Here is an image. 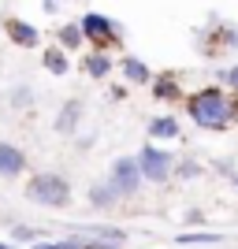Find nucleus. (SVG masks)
<instances>
[{"instance_id": "obj_1", "label": "nucleus", "mask_w": 238, "mask_h": 249, "mask_svg": "<svg viewBox=\"0 0 238 249\" xmlns=\"http://www.w3.org/2000/svg\"><path fill=\"white\" fill-rule=\"evenodd\" d=\"M190 119L205 130H227L231 123L238 119V97L223 93V89H201V93L190 97L186 104Z\"/></svg>"}, {"instance_id": "obj_2", "label": "nucleus", "mask_w": 238, "mask_h": 249, "mask_svg": "<svg viewBox=\"0 0 238 249\" xmlns=\"http://www.w3.org/2000/svg\"><path fill=\"white\" fill-rule=\"evenodd\" d=\"M26 197L37 201V205L60 208L71 197V186H67V178H60V175H34L30 182H26Z\"/></svg>"}, {"instance_id": "obj_3", "label": "nucleus", "mask_w": 238, "mask_h": 249, "mask_svg": "<svg viewBox=\"0 0 238 249\" xmlns=\"http://www.w3.org/2000/svg\"><path fill=\"white\" fill-rule=\"evenodd\" d=\"M134 164H138V171H142V178H149V182H167L175 160H171V153H164V149L145 145L142 153L134 156Z\"/></svg>"}, {"instance_id": "obj_4", "label": "nucleus", "mask_w": 238, "mask_h": 249, "mask_svg": "<svg viewBox=\"0 0 238 249\" xmlns=\"http://www.w3.org/2000/svg\"><path fill=\"white\" fill-rule=\"evenodd\" d=\"M112 194L115 197H134L138 186H142V171H138V164L130 160V156H123V160H115L112 164Z\"/></svg>"}, {"instance_id": "obj_5", "label": "nucleus", "mask_w": 238, "mask_h": 249, "mask_svg": "<svg viewBox=\"0 0 238 249\" xmlns=\"http://www.w3.org/2000/svg\"><path fill=\"white\" fill-rule=\"evenodd\" d=\"M22 167H26V153L15 145H4L0 142V178H15L22 175Z\"/></svg>"}, {"instance_id": "obj_6", "label": "nucleus", "mask_w": 238, "mask_h": 249, "mask_svg": "<svg viewBox=\"0 0 238 249\" xmlns=\"http://www.w3.org/2000/svg\"><path fill=\"white\" fill-rule=\"evenodd\" d=\"M78 30H82L86 37H90V41H108V37L115 34V26H112V19H104V15L90 11V15L82 19V26H78Z\"/></svg>"}, {"instance_id": "obj_7", "label": "nucleus", "mask_w": 238, "mask_h": 249, "mask_svg": "<svg viewBox=\"0 0 238 249\" xmlns=\"http://www.w3.org/2000/svg\"><path fill=\"white\" fill-rule=\"evenodd\" d=\"M78 115H82V104H78V101H67L60 108V115H56V130H60V134H74Z\"/></svg>"}, {"instance_id": "obj_8", "label": "nucleus", "mask_w": 238, "mask_h": 249, "mask_svg": "<svg viewBox=\"0 0 238 249\" xmlns=\"http://www.w3.org/2000/svg\"><path fill=\"white\" fill-rule=\"evenodd\" d=\"M8 34H11V41L22 45V49L37 45V30H34L30 22H22V19H8Z\"/></svg>"}, {"instance_id": "obj_9", "label": "nucleus", "mask_w": 238, "mask_h": 249, "mask_svg": "<svg viewBox=\"0 0 238 249\" xmlns=\"http://www.w3.org/2000/svg\"><path fill=\"white\" fill-rule=\"evenodd\" d=\"M149 134L153 138H179V123L171 119V115H160V119L149 123Z\"/></svg>"}, {"instance_id": "obj_10", "label": "nucleus", "mask_w": 238, "mask_h": 249, "mask_svg": "<svg viewBox=\"0 0 238 249\" xmlns=\"http://www.w3.org/2000/svg\"><path fill=\"white\" fill-rule=\"evenodd\" d=\"M179 246H216V242H223V234H216V231H208V234H179Z\"/></svg>"}, {"instance_id": "obj_11", "label": "nucleus", "mask_w": 238, "mask_h": 249, "mask_svg": "<svg viewBox=\"0 0 238 249\" xmlns=\"http://www.w3.org/2000/svg\"><path fill=\"white\" fill-rule=\"evenodd\" d=\"M123 71H127L130 82H149V67H145L142 60H134V56H127V60H123Z\"/></svg>"}, {"instance_id": "obj_12", "label": "nucleus", "mask_w": 238, "mask_h": 249, "mask_svg": "<svg viewBox=\"0 0 238 249\" xmlns=\"http://www.w3.org/2000/svg\"><path fill=\"white\" fill-rule=\"evenodd\" d=\"M108 67H112V60H108V56H101V52L86 60V74H93V78H104V74H108Z\"/></svg>"}, {"instance_id": "obj_13", "label": "nucleus", "mask_w": 238, "mask_h": 249, "mask_svg": "<svg viewBox=\"0 0 238 249\" xmlns=\"http://www.w3.org/2000/svg\"><path fill=\"white\" fill-rule=\"evenodd\" d=\"M45 67H49L52 74H63V71H67V60H63V52H60V49H49V52H45Z\"/></svg>"}, {"instance_id": "obj_14", "label": "nucleus", "mask_w": 238, "mask_h": 249, "mask_svg": "<svg viewBox=\"0 0 238 249\" xmlns=\"http://www.w3.org/2000/svg\"><path fill=\"white\" fill-rule=\"evenodd\" d=\"M156 97H164V101H171V97H179V89H175V78L171 74H164V78H156Z\"/></svg>"}, {"instance_id": "obj_15", "label": "nucleus", "mask_w": 238, "mask_h": 249, "mask_svg": "<svg viewBox=\"0 0 238 249\" xmlns=\"http://www.w3.org/2000/svg\"><path fill=\"white\" fill-rule=\"evenodd\" d=\"M60 41L67 45V49H74V45L82 41V30H78V26H63V30H60Z\"/></svg>"}, {"instance_id": "obj_16", "label": "nucleus", "mask_w": 238, "mask_h": 249, "mask_svg": "<svg viewBox=\"0 0 238 249\" xmlns=\"http://www.w3.org/2000/svg\"><path fill=\"white\" fill-rule=\"evenodd\" d=\"M90 197H93L97 205H112V201H115V194H112V186H108V190H104V186H97V190H90Z\"/></svg>"}, {"instance_id": "obj_17", "label": "nucleus", "mask_w": 238, "mask_h": 249, "mask_svg": "<svg viewBox=\"0 0 238 249\" xmlns=\"http://www.w3.org/2000/svg\"><path fill=\"white\" fill-rule=\"evenodd\" d=\"M179 175H183V178H194V175H201V167H197L194 160H186V164L179 167Z\"/></svg>"}, {"instance_id": "obj_18", "label": "nucleus", "mask_w": 238, "mask_h": 249, "mask_svg": "<svg viewBox=\"0 0 238 249\" xmlns=\"http://www.w3.org/2000/svg\"><path fill=\"white\" fill-rule=\"evenodd\" d=\"M227 82H231V86L238 89V67H231V71H227Z\"/></svg>"}, {"instance_id": "obj_19", "label": "nucleus", "mask_w": 238, "mask_h": 249, "mask_svg": "<svg viewBox=\"0 0 238 249\" xmlns=\"http://www.w3.org/2000/svg\"><path fill=\"white\" fill-rule=\"evenodd\" d=\"M34 249H67V242H56V246H34Z\"/></svg>"}, {"instance_id": "obj_20", "label": "nucleus", "mask_w": 238, "mask_h": 249, "mask_svg": "<svg viewBox=\"0 0 238 249\" xmlns=\"http://www.w3.org/2000/svg\"><path fill=\"white\" fill-rule=\"evenodd\" d=\"M56 4H60V0H49V4H45V8H56Z\"/></svg>"}, {"instance_id": "obj_21", "label": "nucleus", "mask_w": 238, "mask_h": 249, "mask_svg": "<svg viewBox=\"0 0 238 249\" xmlns=\"http://www.w3.org/2000/svg\"><path fill=\"white\" fill-rule=\"evenodd\" d=\"M0 249H11V246H0Z\"/></svg>"}]
</instances>
